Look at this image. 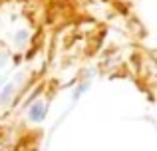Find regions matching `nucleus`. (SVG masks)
I'll use <instances>...</instances> for the list:
<instances>
[{
	"label": "nucleus",
	"mask_w": 157,
	"mask_h": 151,
	"mask_svg": "<svg viewBox=\"0 0 157 151\" xmlns=\"http://www.w3.org/2000/svg\"><path fill=\"white\" fill-rule=\"evenodd\" d=\"M24 38H26V34H24V32H20V34H18V42H24Z\"/></svg>",
	"instance_id": "3"
},
{
	"label": "nucleus",
	"mask_w": 157,
	"mask_h": 151,
	"mask_svg": "<svg viewBox=\"0 0 157 151\" xmlns=\"http://www.w3.org/2000/svg\"><path fill=\"white\" fill-rule=\"evenodd\" d=\"M44 113H46V105H42V104H36V105H32V109H30V119H34V121H40L44 117Z\"/></svg>",
	"instance_id": "1"
},
{
	"label": "nucleus",
	"mask_w": 157,
	"mask_h": 151,
	"mask_svg": "<svg viewBox=\"0 0 157 151\" xmlns=\"http://www.w3.org/2000/svg\"><path fill=\"white\" fill-rule=\"evenodd\" d=\"M10 92H12V85H8V88H6V89L2 92V101H6V100H8V96H10Z\"/></svg>",
	"instance_id": "2"
}]
</instances>
